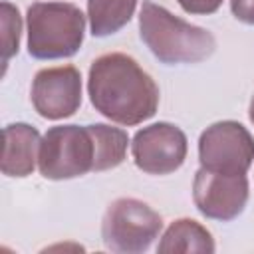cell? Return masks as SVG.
I'll list each match as a JSON object with an SVG mask.
<instances>
[{
    "mask_svg": "<svg viewBox=\"0 0 254 254\" xmlns=\"http://www.w3.org/2000/svg\"><path fill=\"white\" fill-rule=\"evenodd\" d=\"M192 200L202 216L228 222L246 206L248 179L246 175H222L200 167L192 181Z\"/></svg>",
    "mask_w": 254,
    "mask_h": 254,
    "instance_id": "ba28073f",
    "label": "cell"
},
{
    "mask_svg": "<svg viewBox=\"0 0 254 254\" xmlns=\"http://www.w3.org/2000/svg\"><path fill=\"white\" fill-rule=\"evenodd\" d=\"M87 93L95 111L119 125H139L159 107L155 79L121 52L103 54L91 64Z\"/></svg>",
    "mask_w": 254,
    "mask_h": 254,
    "instance_id": "6da1fadb",
    "label": "cell"
},
{
    "mask_svg": "<svg viewBox=\"0 0 254 254\" xmlns=\"http://www.w3.org/2000/svg\"><path fill=\"white\" fill-rule=\"evenodd\" d=\"M40 133L28 123H12L4 127L2 173L6 177H28L40 153Z\"/></svg>",
    "mask_w": 254,
    "mask_h": 254,
    "instance_id": "30bf717a",
    "label": "cell"
},
{
    "mask_svg": "<svg viewBox=\"0 0 254 254\" xmlns=\"http://www.w3.org/2000/svg\"><path fill=\"white\" fill-rule=\"evenodd\" d=\"M139 34L151 54L167 65L198 64L216 48V40L208 30L185 22L151 0L141 6Z\"/></svg>",
    "mask_w": 254,
    "mask_h": 254,
    "instance_id": "7a4b0ae2",
    "label": "cell"
},
{
    "mask_svg": "<svg viewBox=\"0 0 254 254\" xmlns=\"http://www.w3.org/2000/svg\"><path fill=\"white\" fill-rule=\"evenodd\" d=\"M137 169L147 175L175 173L187 157V137L173 123H153L139 129L131 141Z\"/></svg>",
    "mask_w": 254,
    "mask_h": 254,
    "instance_id": "52a82bcc",
    "label": "cell"
},
{
    "mask_svg": "<svg viewBox=\"0 0 254 254\" xmlns=\"http://www.w3.org/2000/svg\"><path fill=\"white\" fill-rule=\"evenodd\" d=\"M93 139H95V169L93 173H101L107 169H113L123 163L125 153H127V143L129 137L123 129L103 125V123H93L89 125Z\"/></svg>",
    "mask_w": 254,
    "mask_h": 254,
    "instance_id": "4fadbf2b",
    "label": "cell"
},
{
    "mask_svg": "<svg viewBox=\"0 0 254 254\" xmlns=\"http://www.w3.org/2000/svg\"><path fill=\"white\" fill-rule=\"evenodd\" d=\"M38 169L50 181L75 179L95 169V139L89 125H56L42 137Z\"/></svg>",
    "mask_w": 254,
    "mask_h": 254,
    "instance_id": "277c9868",
    "label": "cell"
},
{
    "mask_svg": "<svg viewBox=\"0 0 254 254\" xmlns=\"http://www.w3.org/2000/svg\"><path fill=\"white\" fill-rule=\"evenodd\" d=\"M163 230V218L157 210L137 198L113 200L101 222V238L107 250L137 254L149 250Z\"/></svg>",
    "mask_w": 254,
    "mask_h": 254,
    "instance_id": "5b68a950",
    "label": "cell"
},
{
    "mask_svg": "<svg viewBox=\"0 0 254 254\" xmlns=\"http://www.w3.org/2000/svg\"><path fill=\"white\" fill-rule=\"evenodd\" d=\"M189 14H212L220 8L222 0H177Z\"/></svg>",
    "mask_w": 254,
    "mask_h": 254,
    "instance_id": "9a60e30c",
    "label": "cell"
},
{
    "mask_svg": "<svg viewBox=\"0 0 254 254\" xmlns=\"http://www.w3.org/2000/svg\"><path fill=\"white\" fill-rule=\"evenodd\" d=\"M32 105L44 119H65L81 105V75L73 65L40 69L32 81Z\"/></svg>",
    "mask_w": 254,
    "mask_h": 254,
    "instance_id": "9c48e42d",
    "label": "cell"
},
{
    "mask_svg": "<svg viewBox=\"0 0 254 254\" xmlns=\"http://www.w3.org/2000/svg\"><path fill=\"white\" fill-rule=\"evenodd\" d=\"M0 22H2V65L6 69L10 58L18 54V46H20L22 18H20L18 8L12 6L10 2H2Z\"/></svg>",
    "mask_w": 254,
    "mask_h": 254,
    "instance_id": "5bb4252c",
    "label": "cell"
},
{
    "mask_svg": "<svg viewBox=\"0 0 254 254\" xmlns=\"http://www.w3.org/2000/svg\"><path fill=\"white\" fill-rule=\"evenodd\" d=\"M248 111H250V121L254 123V95H252V99H250V109H248Z\"/></svg>",
    "mask_w": 254,
    "mask_h": 254,
    "instance_id": "e0dca14e",
    "label": "cell"
},
{
    "mask_svg": "<svg viewBox=\"0 0 254 254\" xmlns=\"http://www.w3.org/2000/svg\"><path fill=\"white\" fill-rule=\"evenodd\" d=\"M157 252L161 254H177V252H198L210 254L214 252V240L210 232L192 218H179L175 220L163 234Z\"/></svg>",
    "mask_w": 254,
    "mask_h": 254,
    "instance_id": "8fae6325",
    "label": "cell"
},
{
    "mask_svg": "<svg viewBox=\"0 0 254 254\" xmlns=\"http://www.w3.org/2000/svg\"><path fill=\"white\" fill-rule=\"evenodd\" d=\"M28 52L38 60L73 56L85 32L83 12L67 2H34L26 14Z\"/></svg>",
    "mask_w": 254,
    "mask_h": 254,
    "instance_id": "3957f363",
    "label": "cell"
},
{
    "mask_svg": "<svg viewBox=\"0 0 254 254\" xmlns=\"http://www.w3.org/2000/svg\"><path fill=\"white\" fill-rule=\"evenodd\" d=\"M137 0H87L89 30L95 38L119 32L133 16Z\"/></svg>",
    "mask_w": 254,
    "mask_h": 254,
    "instance_id": "7c38bea8",
    "label": "cell"
},
{
    "mask_svg": "<svg viewBox=\"0 0 254 254\" xmlns=\"http://www.w3.org/2000/svg\"><path fill=\"white\" fill-rule=\"evenodd\" d=\"M230 10L236 20L254 24V0H230Z\"/></svg>",
    "mask_w": 254,
    "mask_h": 254,
    "instance_id": "2e32d148",
    "label": "cell"
},
{
    "mask_svg": "<svg viewBox=\"0 0 254 254\" xmlns=\"http://www.w3.org/2000/svg\"><path fill=\"white\" fill-rule=\"evenodd\" d=\"M200 167L222 175H246L254 163V137L238 121H218L198 139Z\"/></svg>",
    "mask_w": 254,
    "mask_h": 254,
    "instance_id": "8992f818",
    "label": "cell"
}]
</instances>
